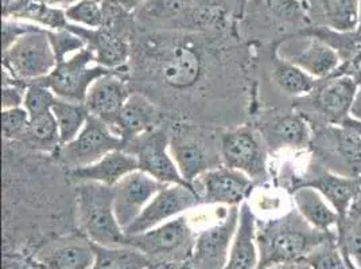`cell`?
<instances>
[{"label":"cell","instance_id":"cell-41","mask_svg":"<svg viewBox=\"0 0 361 269\" xmlns=\"http://www.w3.org/2000/svg\"><path fill=\"white\" fill-rule=\"evenodd\" d=\"M29 84L16 78L3 69V87H1V111L23 106L25 96Z\"/></svg>","mask_w":361,"mask_h":269},{"label":"cell","instance_id":"cell-36","mask_svg":"<svg viewBox=\"0 0 361 269\" xmlns=\"http://www.w3.org/2000/svg\"><path fill=\"white\" fill-rule=\"evenodd\" d=\"M286 190L272 186V184H264V186H256L255 190L252 192L251 196L248 198V204L257 214H266L264 218L259 220H267L272 218V211H281L282 214L291 209L293 206L287 205L290 199H286Z\"/></svg>","mask_w":361,"mask_h":269},{"label":"cell","instance_id":"cell-16","mask_svg":"<svg viewBox=\"0 0 361 269\" xmlns=\"http://www.w3.org/2000/svg\"><path fill=\"white\" fill-rule=\"evenodd\" d=\"M124 151L134 155L139 170L165 184H186L169 150V123L124 143Z\"/></svg>","mask_w":361,"mask_h":269},{"label":"cell","instance_id":"cell-24","mask_svg":"<svg viewBox=\"0 0 361 269\" xmlns=\"http://www.w3.org/2000/svg\"><path fill=\"white\" fill-rule=\"evenodd\" d=\"M302 186L314 187L338 213L340 220H344L360 192V177H344L328 170L313 173L309 168L298 187Z\"/></svg>","mask_w":361,"mask_h":269},{"label":"cell","instance_id":"cell-42","mask_svg":"<svg viewBox=\"0 0 361 269\" xmlns=\"http://www.w3.org/2000/svg\"><path fill=\"white\" fill-rule=\"evenodd\" d=\"M66 16L77 23L99 29L103 22V8L94 0H82L71 7Z\"/></svg>","mask_w":361,"mask_h":269},{"label":"cell","instance_id":"cell-5","mask_svg":"<svg viewBox=\"0 0 361 269\" xmlns=\"http://www.w3.org/2000/svg\"><path fill=\"white\" fill-rule=\"evenodd\" d=\"M75 226L100 246L126 245V233L114 209V187L99 182L75 183Z\"/></svg>","mask_w":361,"mask_h":269},{"label":"cell","instance_id":"cell-40","mask_svg":"<svg viewBox=\"0 0 361 269\" xmlns=\"http://www.w3.org/2000/svg\"><path fill=\"white\" fill-rule=\"evenodd\" d=\"M56 100H57V96L41 81L37 80V81L29 82L23 106L29 112L30 118H32L37 115L50 112L53 109Z\"/></svg>","mask_w":361,"mask_h":269},{"label":"cell","instance_id":"cell-32","mask_svg":"<svg viewBox=\"0 0 361 269\" xmlns=\"http://www.w3.org/2000/svg\"><path fill=\"white\" fill-rule=\"evenodd\" d=\"M317 14L325 29L337 32H356L359 0H316Z\"/></svg>","mask_w":361,"mask_h":269},{"label":"cell","instance_id":"cell-31","mask_svg":"<svg viewBox=\"0 0 361 269\" xmlns=\"http://www.w3.org/2000/svg\"><path fill=\"white\" fill-rule=\"evenodd\" d=\"M14 144L32 152L54 155L61 147V137L53 111L30 118L26 134Z\"/></svg>","mask_w":361,"mask_h":269},{"label":"cell","instance_id":"cell-37","mask_svg":"<svg viewBox=\"0 0 361 269\" xmlns=\"http://www.w3.org/2000/svg\"><path fill=\"white\" fill-rule=\"evenodd\" d=\"M6 13H18L19 15L34 19L42 25L53 29L65 27V16L60 10L50 8L42 3L29 1V0H11L6 1Z\"/></svg>","mask_w":361,"mask_h":269},{"label":"cell","instance_id":"cell-1","mask_svg":"<svg viewBox=\"0 0 361 269\" xmlns=\"http://www.w3.org/2000/svg\"><path fill=\"white\" fill-rule=\"evenodd\" d=\"M224 32H149L133 38V90L149 97L171 121L220 130L250 123L257 109L255 54Z\"/></svg>","mask_w":361,"mask_h":269},{"label":"cell","instance_id":"cell-26","mask_svg":"<svg viewBox=\"0 0 361 269\" xmlns=\"http://www.w3.org/2000/svg\"><path fill=\"white\" fill-rule=\"evenodd\" d=\"M139 170L135 156L124 150H118L106 155L93 165L68 171L73 183L77 182H99L114 187L126 175Z\"/></svg>","mask_w":361,"mask_h":269},{"label":"cell","instance_id":"cell-44","mask_svg":"<svg viewBox=\"0 0 361 269\" xmlns=\"http://www.w3.org/2000/svg\"><path fill=\"white\" fill-rule=\"evenodd\" d=\"M35 29H30L26 26H19V25H11V23H4L3 26V51L7 50L13 44L23 37L25 34L30 32Z\"/></svg>","mask_w":361,"mask_h":269},{"label":"cell","instance_id":"cell-12","mask_svg":"<svg viewBox=\"0 0 361 269\" xmlns=\"http://www.w3.org/2000/svg\"><path fill=\"white\" fill-rule=\"evenodd\" d=\"M111 72L115 70L96 65L93 51L90 47H84L66 60L59 62L50 75L38 81L59 99L72 103H85L90 87Z\"/></svg>","mask_w":361,"mask_h":269},{"label":"cell","instance_id":"cell-7","mask_svg":"<svg viewBox=\"0 0 361 269\" xmlns=\"http://www.w3.org/2000/svg\"><path fill=\"white\" fill-rule=\"evenodd\" d=\"M196 236L189 215L185 213L145 233L127 236L126 245L140 251L150 260L151 265L188 264Z\"/></svg>","mask_w":361,"mask_h":269},{"label":"cell","instance_id":"cell-19","mask_svg":"<svg viewBox=\"0 0 361 269\" xmlns=\"http://www.w3.org/2000/svg\"><path fill=\"white\" fill-rule=\"evenodd\" d=\"M201 206L192 186L166 184L130 226L124 229L126 236L145 233L159 225Z\"/></svg>","mask_w":361,"mask_h":269},{"label":"cell","instance_id":"cell-9","mask_svg":"<svg viewBox=\"0 0 361 269\" xmlns=\"http://www.w3.org/2000/svg\"><path fill=\"white\" fill-rule=\"evenodd\" d=\"M223 165L245 174L256 186L271 184L270 152L251 123L221 131Z\"/></svg>","mask_w":361,"mask_h":269},{"label":"cell","instance_id":"cell-11","mask_svg":"<svg viewBox=\"0 0 361 269\" xmlns=\"http://www.w3.org/2000/svg\"><path fill=\"white\" fill-rule=\"evenodd\" d=\"M316 162L325 170L344 175L361 177V139L344 125L313 128L312 146Z\"/></svg>","mask_w":361,"mask_h":269},{"label":"cell","instance_id":"cell-25","mask_svg":"<svg viewBox=\"0 0 361 269\" xmlns=\"http://www.w3.org/2000/svg\"><path fill=\"white\" fill-rule=\"evenodd\" d=\"M84 39L87 47L94 54L96 65L109 70H121L128 66L131 58L133 41L121 35L99 29L97 31L75 29L72 30Z\"/></svg>","mask_w":361,"mask_h":269},{"label":"cell","instance_id":"cell-50","mask_svg":"<svg viewBox=\"0 0 361 269\" xmlns=\"http://www.w3.org/2000/svg\"><path fill=\"white\" fill-rule=\"evenodd\" d=\"M118 1H121V3H131V1H134V0H118Z\"/></svg>","mask_w":361,"mask_h":269},{"label":"cell","instance_id":"cell-22","mask_svg":"<svg viewBox=\"0 0 361 269\" xmlns=\"http://www.w3.org/2000/svg\"><path fill=\"white\" fill-rule=\"evenodd\" d=\"M133 93L134 90L128 80L127 66L126 69L111 72L99 78L90 87L84 104L87 105L92 116H96L111 125Z\"/></svg>","mask_w":361,"mask_h":269},{"label":"cell","instance_id":"cell-43","mask_svg":"<svg viewBox=\"0 0 361 269\" xmlns=\"http://www.w3.org/2000/svg\"><path fill=\"white\" fill-rule=\"evenodd\" d=\"M57 57V63L66 60L68 56L75 54L81 49L87 47L82 38H80L73 31H60L56 34H47Z\"/></svg>","mask_w":361,"mask_h":269},{"label":"cell","instance_id":"cell-29","mask_svg":"<svg viewBox=\"0 0 361 269\" xmlns=\"http://www.w3.org/2000/svg\"><path fill=\"white\" fill-rule=\"evenodd\" d=\"M255 6L267 14L275 34H281L282 41L302 37L309 30L306 14L300 0H254Z\"/></svg>","mask_w":361,"mask_h":269},{"label":"cell","instance_id":"cell-38","mask_svg":"<svg viewBox=\"0 0 361 269\" xmlns=\"http://www.w3.org/2000/svg\"><path fill=\"white\" fill-rule=\"evenodd\" d=\"M313 269H349L337 242V234L324 241L303 258Z\"/></svg>","mask_w":361,"mask_h":269},{"label":"cell","instance_id":"cell-30","mask_svg":"<svg viewBox=\"0 0 361 269\" xmlns=\"http://www.w3.org/2000/svg\"><path fill=\"white\" fill-rule=\"evenodd\" d=\"M293 206L302 217L321 232H333L340 223V215L318 190L302 186L291 194Z\"/></svg>","mask_w":361,"mask_h":269},{"label":"cell","instance_id":"cell-8","mask_svg":"<svg viewBox=\"0 0 361 269\" xmlns=\"http://www.w3.org/2000/svg\"><path fill=\"white\" fill-rule=\"evenodd\" d=\"M250 123L262 136L270 156L286 151L301 152L312 146L313 128L293 105L262 108Z\"/></svg>","mask_w":361,"mask_h":269},{"label":"cell","instance_id":"cell-35","mask_svg":"<svg viewBox=\"0 0 361 269\" xmlns=\"http://www.w3.org/2000/svg\"><path fill=\"white\" fill-rule=\"evenodd\" d=\"M336 233L343 256L361 269V215L348 214L340 220Z\"/></svg>","mask_w":361,"mask_h":269},{"label":"cell","instance_id":"cell-34","mask_svg":"<svg viewBox=\"0 0 361 269\" xmlns=\"http://www.w3.org/2000/svg\"><path fill=\"white\" fill-rule=\"evenodd\" d=\"M51 111L59 124L61 146L72 142L81 132L90 116V111L84 103H72L59 97Z\"/></svg>","mask_w":361,"mask_h":269},{"label":"cell","instance_id":"cell-14","mask_svg":"<svg viewBox=\"0 0 361 269\" xmlns=\"http://www.w3.org/2000/svg\"><path fill=\"white\" fill-rule=\"evenodd\" d=\"M56 66L57 57L49 35L37 29L3 51V69L27 84L45 78Z\"/></svg>","mask_w":361,"mask_h":269},{"label":"cell","instance_id":"cell-20","mask_svg":"<svg viewBox=\"0 0 361 269\" xmlns=\"http://www.w3.org/2000/svg\"><path fill=\"white\" fill-rule=\"evenodd\" d=\"M94 261V245L78 232H68L47 239L34 254L42 269H88Z\"/></svg>","mask_w":361,"mask_h":269},{"label":"cell","instance_id":"cell-4","mask_svg":"<svg viewBox=\"0 0 361 269\" xmlns=\"http://www.w3.org/2000/svg\"><path fill=\"white\" fill-rule=\"evenodd\" d=\"M167 123L169 150L188 184L204 173L223 165V130L193 121L167 120Z\"/></svg>","mask_w":361,"mask_h":269},{"label":"cell","instance_id":"cell-27","mask_svg":"<svg viewBox=\"0 0 361 269\" xmlns=\"http://www.w3.org/2000/svg\"><path fill=\"white\" fill-rule=\"evenodd\" d=\"M307 45L283 58L297 65L316 80H324L334 75L343 65V60L337 50L318 37L307 35Z\"/></svg>","mask_w":361,"mask_h":269},{"label":"cell","instance_id":"cell-23","mask_svg":"<svg viewBox=\"0 0 361 269\" xmlns=\"http://www.w3.org/2000/svg\"><path fill=\"white\" fill-rule=\"evenodd\" d=\"M166 121L165 113L158 105L145 94L134 92L109 127L126 143L164 125Z\"/></svg>","mask_w":361,"mask_h":269},{"label":"cell","instance_id":"cell-45","mask_svg":"<svg viewBox=\"0 0 361 269\" xmlns=\"http://www.w3.org/2000/svg\"><path fill=\"white\" fill-rule=\"evenodd\" d=\"M266 269H313L310 264H307L305 260L300 261H291V263H283V264H276Z\"/></svg>","mask_w":361,"mask_h":269},{"label":"cell","instance_id":"cell-13","mask_svg":"<svg viewBox=\"0 0 361 269\" xmlns=\"http://www.w3.org/2000/svg\"><path fill=\"white\" fill-rule=\"evenodd\" d=\"M124 142L112 128L96 116L90 119L81 132L53 155L66 171L93 165L114 151L123 150Z\"/></svg>","mask_w":361,"mask_h":269},{"label":"cell","instance_id":"cell-33","mask_svg":"<svg viewBox=\"0 0 361 269\" xmlns=\"http://www.w3.org/2000/svg\"><path fill=\"white\" fill-rule=\"evenodd\" d=\"M94 245V261L88 269H147L150 260L133 246L108 248Z\"/></svg>","mask_w":361,"mask_h":269},{"label":"cell","instance_id":"cell-21","mask_svg":"<svg viewBox=\"0 0 361 269\" xmlns=\"http://www.w3.org/2000/svg\"><path fill=\"white\" fill-rule=\"evenodd\" d=\"M165 186L142 170H136L119 180L114 186V209L121 227L126 229L133 224Z\"/></svg>","mask_w":361,"mask_h":269},{"label":"cell","instance_id":"cell-46","mask_svg":"<svg viewBox=\"0 0 361 269\" xmlns=\"http://www.w3.org/2000/svg\"><path fill=\"white\" fill-rule=\"evenodd\" d=\"M3 269H30L27 263H25L23 260L20 258H16V257H8L6 256L4 257V267Z\"/></svg>","mask_w":361,"mask_h":269},{"label":"cell","instance_id":"cell-15","mask_svg":"<svg viewBox=\"0 0 361 269\" xmlns=\"http://www.w3.org/2000/svg\"><path fill=\"white\" fill-rule=\"evenodd\" d=\"M255 54L256 81L269 85L283 97L297 100L310 94L316 88L314 77L291 63L278 53V45L262 46Z\"/></svg>","mask_w":361,"mask_h":269},{"label":"cell","instance_id":"cell-17","mask_svg":"<svg viewBox=\"0 0 361 269\" xmlns=\"http://www.w3.org/2000/svg\"><path fill=\"white\" fill-rule=\"evenodd\" d=\"M240 206H231L226 218L197 232L189 269L226 268L233 237L238 230Z\"/></svg>","mask_w":361,"mask_h":269},{"label":"cell","instance_id":"cell-49","mask_svg":"<svg viewBox=\"0 0 361 269\" xmlns=\"http://www.w3.org/2000/svg\"><path fill=\"white\" fill-rule=\"evenodd\" d=\"M356 34L361 35V0H359V13H357V29Z\"/></svg>","mask_w":361,"mask_h":269},{"label":"cell","instance_id":"cell-47","mask_svg":"<svg viewBox=\"0 0 361 269\" xmlns=\"http://www.w3.org/2000/svg\"><path fill=\"white\" fill-rule=\"evenodd\" d=\"M349 116L361 121V82L359 84L357 92H356V97H355V101H353L352 108H350V115Z\"/></svg>","mask_w":361,"mask_h":269},{"label":"cell","instance_id":"cell-6","mask_svg":"<svg viewBox=\"0 0 361 269\" xmlns=\"http://www.w3.org/2000/svg\"><path fill=\"white\" fill-rule=\"evenodd\" d=\"M359 84L353 75L336 72L318 80L310 94L294 100L291 105L313 128L340 125L350 115Z\"/></svg>","mask_w":361,"mask_h":269},{"label":"cell","instance_id":"cell-2","mask_svg":"<svg viewBox=\"0 0 361 269\" xmlns=\"http://www.w3.org/2000/svg\"><path fill=\"white\" fill-rule=\"evenodd\" d=\"M3 215L75 223V183L53 155L3 142Z\"/></svg>","mask_w":361,"mask_h":269},{"label":"cell","instance_id":"cell-18","mask_svg":"<svg viewBox=\"0 0 361 269\" xmlns=\"http://www.w3.org/2000/svg\"><path fill=\"white\" fill-rule=\"evenodd\" d=\"M201 205L240 206L255 190L256 184L240 171L221 165L204 173L190 184Z\"/></svg>","mask_w":361,"mask_h":269},{"label":"cell","instance_id":"cell-48","mask_svg":"<svg viewBox=\"0 0 361 269\" xmlns=\"http://www.w3.org/2000/svg\"><path fill=\"white\" fill-rule=\"evenodd\" d=\"M341 125H344L346 128H349V130H352L355 134H359V137L361 139V121L360 120L353 119V118H350V116H348L343 123H341Z\"/></svg>","mask_w":361,"mask_h":269},{"label":"cell","instance_id":"cell-39","mask_svg":"<svg viewBox=\"0 0 361 269\" xmlns=\"http://www.w3.org/2000/svg\"><path fill=\"white\" fill-rule=\"evenodd\" d=\"M30 124V115L25 106L1 111V132L3 142L19 143Z\"/></svg>","mask_w":361,"mask_h":269},{"label":"cell","instance_id":"cell-3","mask_svg":"<svg viewBox=\"0 0 361 269\" xmlns=\"http://www.w3.org/2000/svg\"><path fill=\"white\" fill-rule=\"evenodd\" d=\"M336 234V230L321 232L313 227L294 206L278 217L267 220L257 218V269L303 260L318 245Z\"/></svg>","mask_w":361,"mask_h":269},{"label":"cell","instance_id":"cell-28","mask_svg":"<svg viewBox=\"0 0 361 269\" xmlns=\"http://www.w3.org/2000/svg\"><path fill=\"white\" fill-rule=\"evenodd\" d=\"M256 223L257 217L245 201L240 205L238 230L224 269H257L259 252L256 244Z\"/></svg>","mask_w":361,"mask_h":269},{"label":"cell","instance_id":"cell-10","mask_svg":"<svg viewBox=\"0 0 361 269\" xmlns=\"http://www.w3.org/2000/svg\"><path fill=\"white\" fill-rule=\"evenodd\" d=\"M139 20L162 29L226 30L220 11L195 0H150L139 11Z\"/></svg>","mask_w":361,"mask_h":269}]
</instances>
